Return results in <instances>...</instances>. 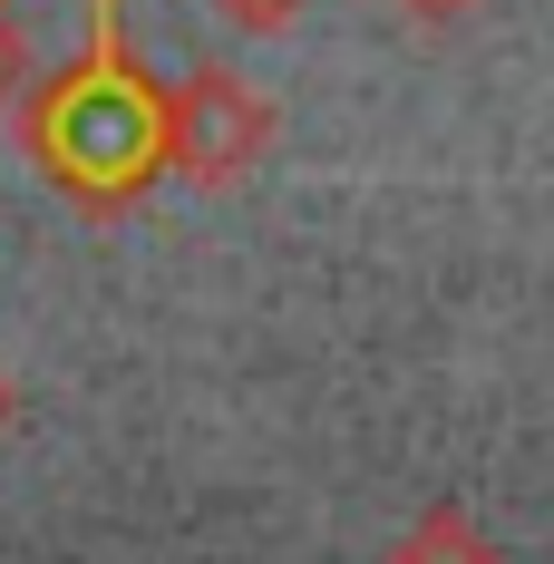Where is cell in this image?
I'll return each mask as SVG.
<instances>
[{
    "instance_id": "2",
    "label": "cell",
    "mask_w": 554,
    "mask_h": 564,
    "mask_svg": "<svg viewBox=\"0 0 554 564\" xmlns=\"http://www.w3.org/2000/svg\"><path fill=\"white\" fill-rule=\"evenodd\" d=\"M273 147V108L233 78V68H195L166 88V166L195 185H224Z\"/></svg>"
},
{
    "instance_id": "5",
    "label": "cell",
    "mask_w": 554,
    "mask_h": 564,
    "mask_svg": "<svg viewBox=\"0 0 554 564\" xmlns=\"http://www.w3.org/2000/svg\"><path fill=\"white\" fill-rule=\"evenodd\" d=\"M215 10H224V20H243V30H282L302 0H215Z\"/></svg>"
},
{
    "instance_id": "4",
    "label": "cell",
    "mask_w": 554,
    "mask_h": 564,
    "mask_svg": "<svg viewBox=\"0 0 554 564\" xmlns=\"http://www.w3.org/2000/svg\"><path fill=\"white\" fill-rule=\"evenodd\" d=\"M20 88H30V40H20V30H10V10H0V108H10Z\"/></svg>"
},
{
    "instance_id": "7",
    "label": "cell",
    "mask_w": 554,
    "mask_h": 564,
    "mask_svg": "<svg viewBox=\"0 0 554 564\" xmlns=\"http://www.w3.org/2000/svg\"><path fill=\"white\" fill-rule=\"evenodd\" d=\"M0 429H10V380H0Z\"/></svg>"
},
{
    "instance_id": "6",
    "label": "cell",
    "mask_w": 554,
    "mask_h": 564,
    "mask_svg": "<svg viewBox=\"0 0 554 564\" xmlns=\"http://www.w3.org/2000/svg\"><path fill=\"white\" fill-rule=\"evenodd\" d=\"M399 10H409V20H419V30H457V20H467V10H477V0H399Z\"/></svg>"
},
{
    "instance_id": "8",
    "label": "cell",
    "mask_w": 554,
    "mask_h": 564,
    "mask_svg": "<svg viewBox=\"0 0 554 564\" xmlns=\"http://www.w3.org/2000/svg\"><path fill=\"white\" fill-rule=\"evenodd\" d=\"M0 10H10V0H0Z\"/></svg>"
},
{
    "instance_id": "3",
    "label": "cell",
    "mask_w": 554,
    "mask_h": 564,
    "mask_svg": "<svg viewBox=\"0 0 554 564\" xmlns=\"http://www.w3.org/2000/svg\"><path fill=\"white\" fill-rule=\"evenodd\" d=\"M389 564H506V555L467 507H419V525L389 545Z\"/></svg>"
},
{
    "instance_id": "1",
    "label": "cell",
    "mask_w": 554,
    "mask_h": 564,
    "mask_svg": "<svg viewBox=\"0 0 554 564\" xmlns=\"http://www.w3.org/2000/svg\"><path fill=\"white\" fill-rule=\"evenodd\" d=\"M30 147L58 185H88L98 205L146 185L166 166V88L137 78L117 50H98L88 68H68L40 88V117H30Z\"/></svg>"
}]
</instances>
